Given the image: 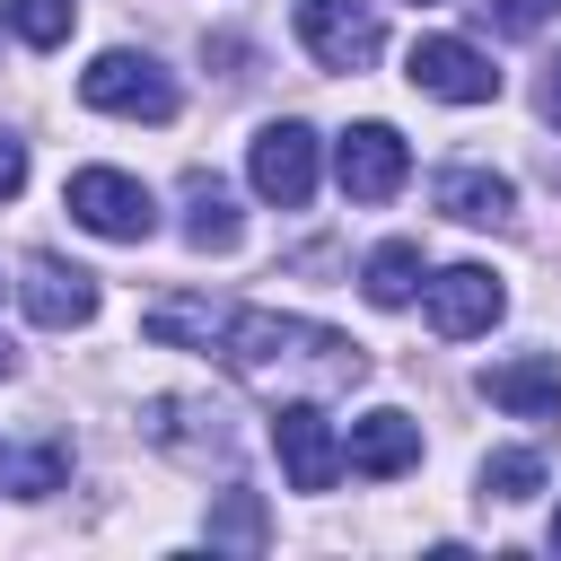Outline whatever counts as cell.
Wrapping results in <instances>:
<instances>
[{
    "mask_svg": "<svg viewBox=\"0 0 561 561\" xmlns=\"http://www.w3.org/2000/svg\"><path fill=\"white\" fill-rule=\"evenodd\" d=\"M245 175H254L263 202L298 210V202L316 193V131H307V123H263L254 149H245Z\"/></svg>",
    "mask_w": 561,
    "mask_h": 561,
    "instance_id": "obj_10",
    "label": "cell"
},
{
    "mask_svg": "<svg viewBox=\"0 0 561 561\" xmlns=\"http://www.w3.org/2000/svg\"><path fill=\"white\" fill-rule=\"evenodd\" d=\"M272 456H280L289 491H333V473L351 465L342 438H333V421L316 412V394H280L272 403Z\"/></svg>",
    "mask_w": 561,
    "mask_h": 561,
    "instance_id": "obj_4",
    "label": "cell"
},
{
    "mask_svg": "<svg viewBox=\"0 0 561 561\" xmlns=\"http://www.w3.org/2000/svg\"><path fill=\"white\" fill-rule=\"evenodd\" d=\"M9 368H18V342H0V377H9Z\"/></svg>",
    "mask_w": 561,
    "mask_h": 561,
    "instance_id": "obj_24",
    "label": "cell"
},
{
    "mask_svg": "<svg viewBox=\"0 0 561 561\" xmlns=\"http://www.w3.org/2000/svg\"><path fill=\"white\" fill-rule=\"evenodd\" d=\"M421 9H438V0H421Z\"/></svg>",
    "mask_w": 561,
    "mask_h": 561,
    "instance_id": "obj_26",
    "label": "cell"
},
{
    "mask_svg": "<svg viewBox=\"0 0 561 561\" xmlns=\"http://www.w3.org/2000/svg\"><path fill=\"white\" fill-rule=\"evenodd\" d=\"M359 289H368V307H412V289H421V245H412V237L377 245V254L359 263Z\"/></svg>",
    "mask_w": 561,
    "mask_h": 561,
    "instance_id": "obj_17",
    "label": "cell"
},
{
    "mask_svg": "<svg viewBox=\"0 0 561 561\" xmlns=\"http://www.w3.org/2000/svg\"><path fill=\"white\" fill-rule=\"evenodd\" d=\"M298 44L324 70H368L386 53V26H377L368 0H298Z\"/></svg>",
    "mask_w": 561,
    "mask_h": 561,
    "instance_id": "obj_5",
    "label": "cell"
},
{
    "mask_svg": "<svg viewBox=\"0 0 561 561\" xmlns=\"http://www.w3.org/2000/svg\"><path fill=\"white\" fill-rule=\"evenodd\" d=\"M219 359L245 386H272V394H333V386L368 377L359 342H342L333 324H307V316H272V307H228Z\"/></svg>",
    "mask_w": 561,
    "mask_h": 561,
    "instance_id": "obj_1",
    "label": "cell"
},
{
    "mask_svg": "<svg viewBox=\"0 0 561 561\" xmlns=\"http://www.w3.org/2000/svg\"><path fill=\"white\" fill-rule=\"evenodd\" d=\"M421 289H430V333H438V342H473V333H491L500 307H508V289H500L491 263H447V272L421 280Z\"/></svg>",
    "mask_w": 561,
    "mask_h": 561,
    "instance_id": "obj_7",
    "label": "cell"
},
{
    "mask_svg": "<svg viewBox=\"0 0 561 561\" xmlns=\"http://www.w3.org/2000/svg\"><path fill=\"white\" fill-rule=\"evenodd\" d=\"M342 456H351V473L394 482V473L421 465V421H412V412H359L351 438H342Z\"/></svg>",
    "mask_w": 561,
    "mask_h": 561,
    "instance_id": "obj_12",
    "label": "cell"
},
{
    "mask_svg": "<svg viewBox=\"0 0 561 561\" xmlns=\"http://www.w3.org/2000/svg\"><path fill=\"white\" fill-rule=\"evenodd\" d=\"M482 394L500 412H517V421H552L561 412V359H543V351L500 359V368H482Z\"/></svg>",
    "mask_w": 561,
    "mask_h": 561,
    "instance_id": "obj_13",
    "label": "cell"
},
{
    "mask_svg": "<svg viewBox=\"0 0 561 561\" xmlns=\"http://www.w3.org/2000/svg\"><path fill=\"white\" fill-rule=\"evenodd\" d=\"M18 298H26V316H35L44 333H70V324L96 316V272H79V263H61V254H26Z\"/></svg>",
    "mask_w": 561,
    "mask_h": 561,
    "instance_id": "obj_11",
    "label": "cell"
},
{
    "mask_svg": "<svg viewBox=\"0 0 561 561\" xmlns=\"http://www.w3.org/2000/svg\"><path fill=\"white\" fill-rule=\"evenodd\" d=\"M245 219H237V193L219 175H184V245L193 254H237Z\"/></svg>",
    "mask_w": 561,
    "mask_h": 561,
    "instance_id": "obj_15",
    "label": "cell"
},
{
    "mask_svg": "<svg viewBox=\"0 0 561 561\" xmlns=\"http://www.w3.org/2000/svg\"><path fill=\"white\" fill-rule=\"evenodd\" d=\"M535 491H543V456H535V447L482 456V500H535Z\"/></svg>",
    "mask_w": 561,
    "mask_h": 561,
    "instance_id": "obj_19",
    "label": "cell"
},
{
    "mask_svg": "<svg viewBox=\"0 0 561 561\" xmlns=\"http://www.w3.org/2000/svg\"><path fill=\"white\" fill-rule=\"evenodd\" d=\"M61 202H70V219H79L88 237H114V245L158 237V202H149V184L123 175V167H79Z\"/></svg>",
    "mask_w": 561,
    "mask_h": 561,
    "instance_id": "obj_2",
    "label": "cell"
},
{
    "mask_svg": "<svg viewBox=\"0 0 561 561\" xmlns=\"http://www.w3.org/2000/svg\"><path fill=\"white\" fill-rule=\"evenodd\" d=\"M18 193H26V140L0 131V202H18Z\"/></svg>",
    "mask_w": 561,
    "mask_h": 561,
    "instance_id": "obj_22",
    "label": "cell"
},
{
    "mask_svg": "<svg viewBox=\"0 0 561 561\" xmlns=\"http://www.w3.org/2000/svg\"><path fill=\"white\" fill-rule=\"evenodd\" d=\"M552 552H561V508H552Z\"/></svg>",
    "mask_w": 561,
    "mask_h": 561,
    "instance_id": "obj_25",
    "label": "cell"
},
{
    "mask_svg": "<svg viewBox=\"0 0 561 561\" xmlns=\"http://www.w3.org/2000/svg\"><path fill=\"white\" fill-rule=\"evenodd\" d=\"M543 114H552V123H561V61H552V70H543Z\"/></svg>",
    "mask_w": 561,
    "mask_h": 561,
    "instance_id": "obj_23",
    "label": "cell"
},
{
    "mask_svg": "<svg viewBox=\"0 0 561 561\" xmlns=\"http://www.w3.org/2000/svg\"><path fill=\"white\" fill-rule=\"evenodd\" d=\"M140 430H149V447H167V456H184V465H228V456H237L228 412L202 403V394H158V403L140 412Z\"/></svg>",
    "mask_w": 561,
    "mask_h": 561,
    "instance_id": "obj_8",
    "label": "cell"
},
{
    "mask_svg": "<svg viewBox=\"0 0 561 561\" xmlns=\"http://www.w3.org/2000/svg\"><path fill=\"white\" fill-rule=\"evenodd\" d=\"M482 9H491V35H535L561 0H482Z\"/></svg>",
    "mask_w": 561,
    "mask_h": 561,
    "instance_id": "obj_21",
    "label": "cell"
},
{
    "mask_svg": "<svg viewBox=\"0 0 561 561\" xmlns=\"http://www.w3.org/2000/svg\"><path fill=\"white\" fill-rule=\"evenodd\" d=\"M403 79H412L421 96H438V105H491V96H500V70H491L465 35H421L412 61H403Z\"/></svg>",
    "mask_w": 561,
    "mask_h": 561,
    "instance_id": "obj_6",
    "label": "cell"
},
{
    "mask_svg": "<svg viewBox=\"0 0 561 561\" xmlns=\"http://www.w3.org/2000/svg\"><path fill=\"white\" fill-rule=\"evenodd\" d=\"M70 18H79V0H0V26L18 44H35V53L70 44Z\"/></svg>",
    "mask_w": 561,
    "mask_h": 561,
    "instance_id": "obj_18",
    "label": "cell"
},
{
    "mask_svg": "<svg viewBox=\"0 0 561 561\" xmlns=\"http://www.w3.org/2000/svg\"><path fill=\"white\" fill-rule=\"evenodd\" d=\"M79 96L96 114H123V123H175V79L149 53H96L79 70Z\"/></svg>",
    "mask_w": 561,
    "mask_h": 561,
    "instance_id": "obj_3",
    "label": "cell"
},
{
    "mask_svg": "<svg viewBox=\"0 0 561 561\" xmlns=\"http://www.w3.org/2000/svg\"><path fill=\"white\" fill-rule=\"evenodd\" d=\"M140 333L167 342V351H219L228 307L219 298H158V307H140Z\"/></svg>",
    "mask_w": 561,
    "mask_h": 561,
    "instance_id": "obj_16",
    "label": "cell"
},
{
    "mask_svg": "<svg viewBox=\"0 0 561 561\" xmlns=\"http://www.w3.org/2000/svg\"><path fill=\"white\" fill-rule=\"evenodd\" d=\"M333 175H342V193H351V202H394V193H403V175H412V149H403V131H394V123H351V131H342V149H333Z\"/></svg>",
    "mask_w": 561,
    "mask_h": 561,
    "instance_id": "obj_9",
    "label": "cell"
},
{
    "mask_svg": "<svg viewBox=\"0 0 561 561\" xmlns=\"http://www.w3.org/2000/svg\"><path fill=\"white\" fill-rule=\"evenodd\" d=\"M263 535H272V517H263V500H254V491H219V508H210V543H237V552H263Z\"/></svg>",
    "mask_w": 561,
    "mask_h": 561,
    "instance_id": "obj_20",
    "label": "cell"
},
{
    "mask_svg": "<svg viewBox=\"0 0 561 561\" xmlns=\"http://www.w3.org/2000/svg\"><path fill=\"white\" fill-rule=\"evenodd\" d=\"M430 193H438V210H447V219H465V228H500V219L517 210V184H508V175H491V167H447Z\"/></svg>",
    "mask_w": 561,
    "mask_h": 561,
    "instance_id": "obj_14",
    "label": "cell"
}]
</instances>
